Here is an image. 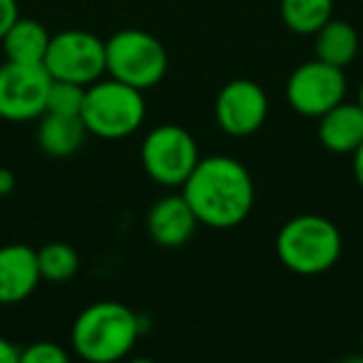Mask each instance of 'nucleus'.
Segmentation results:
<instances>
[{
    "label": "nucleus",
    "mask_w": 363,
    "mask_h": 363,
    "mask_svg": "<svg viewBox=\"0 0 363 363\" xmlns=\"http://www.w3.org/2000/svg\"><path fill=\"white\" fill-rule=\"evenodd\" d=\"M269 117V97L259 82L239 77L217 92L214 120L229 137H252Z\"/></svg>",
    "instance_id": "9d476101"
},
{
    "label": "nucleus",
    "mask_w": 363,
    "mask_h": 363,
    "mask_svg": "<svg viewBox=\"0 0 363 363\" xmlns=\"http://www.w3.org/2000/svg\"><path fill=\"white\" fill-rule=\"evenodd\" d=\"M277 259L296 277H318L331 272L343 252L338 227L323 214H298L277 234Z\"/></svg>",
    "instance_id": "7ed1b4c3"
},
{
    "label": "nucleus",
    "mask_w": 363,
    "mask_h": 363,
    "mask_svg": "<svg viewBox=\"0 0 363 363\" xmlns=\"http://www.w3.org/2000/svg\"><path fill=\"white\" fill-rule=\"evenodd\" d=\"M313 50H316L318 60L346 70L358 57L361 38H358V30L348 21L331 18L326 26H321L313 33Z\"/></svg>",
    "instance_id": "2eb2a0df"
},
{
    "label": "nucleus",
    "mask_w": 363,
    "mask_h": 363,
    "mask_svg": "<svg viewBox=\"0 0 363 363\" xmlns=\"http://www.w3.org/2000/svg\"><path fill=\"white\" fill-rule=\"evenodd\" d=\"M179 189L197 222L209 229H234L244 224L257 199L247 164L229 155L199 157Z\"/></svg>",
    "instance_id": "f257e3e1"
},
{
    "label": "nucleus",
    "mask_w": 363,
    "mask_h": 363,
    "mask_svg": "<svg viewBox=\"0 0 363 363\" xmlns=\"http://www.w3.org/2000/svg\"><path fill=\"white\" fill-rule=\"evenodd\" d=\"M87 130L80 115H57V112H43L38 125L35 140L45 155L50 157H70L82 147Z\"/></svg>",
    "instance_id": "4468645a"
},
{
    "label": "nucleus",
    "mask_w": 363,
    "mask_h": 363,
    "mask_svg": "<svg viewBox=\"0 0 363 363\" xmlns=\"http://www.w3.org/2000/svg\"><path fill=\"white\" fill-rule=\"evenodd\" d=\"M38 249L28 244L0 247V303L13 306L30 296L40 284Z\"/></svg>",
    "instance_id": "f8f14e48"
},
{
    "label": "nucleus",
    "mask_w": 363,
    "mask_h": 363,
    "mask_svg": "<svg viewBox=\"0 0 363 363\" xmlns=\"http://www.w3.org/2000/svg\"><path fill=\"white\" fill-rule=\"evenodd\" d=\"M18 361H21V351L8 338L0 336V363H18Z\"/></svg>",
    "instance_id": "4be33fe9"
},
{
    "label": "nucleus",
    "mask_w": 363,
    "mask_h": 363,
    "mask_svg": "<svg viewBox=\"0 0 363 363\" xmlns=\"http://www.w3.org/2000/svg\"><path fill=\"white\" fill-rule=\"evenodd\" d=\"M351 160H353V177H356V184L363 189V142L353 150Z\"/></svg>",
    "instance_id": "5701e85b"
},
{
    "label": "nucleus",
    "mask_w": 363,
    "mask_h": 363,
    "mask_svg": "<svg viewBox=\"0 0 363 363\" xmlns=\"http://www.w3.org/2000/svg\"><path fill=\"white\" fill-rule=\"evenodd\" d=\"M333 8L336 0H281L279 16L286 30L296 35H313L333 18Z\"/></svg>",
    "instance_id": "f3484780"
},
{
    "label": "nucleus",
    "mask_w": 363,
    "mask_h": 363,
    "mask_svg": "<svg viewBox=\"0 0 363 363\" xmlns=\"http://www.w3.org/2000/svg\"><path fill=\"white\" fill-rule=\"evenodd\" d=\"M356 102L363 107V80H361V85H358V100H356Z\"/></svg>",
    "instance_id": "393cba45"
},
{
    "label": "nucleus",
    "mask_w": 363,
    "mask_h": 363,
    "mask_svg": "<svg viewBox=\"0 0 363 363\" xmlns=\"http://www.w3.org/2000/svg\"><path fill=\"white\" fill-rule=\"evenodd\" d=\"M140 333L142 321L127 303L97 301L75 318L70 341L82 361L115 363L130 356Z\"/></svg>",
    "instance_id": "f03ea898"
},
{
    "label": "nucleus",
    "mask_w": 363,
    "mask_h": 363,
    "mask_svg": "<svg viewBox=\"0 0 363 363\" xmlns=\"http://www.w3.org/2000/svg\"><path fill=\"white\" fill-rule=\"evenodd\" d=\"M18 18H21V13H18V0H0V38L11 30V26Z\"/></svg>",
    "instance_id": "412c9836"
},
{
    "label": "nucleus",
    "mask_w": 363,
    "mask_h": 363,
    "mask_svg": "<svg viewBox=\"0 0 363 363\" xmlns=\"http://www.w3.org/2000/svg\"><path fill=\"white\" fill-rule=\"evenodd\" d=\"M346 72L318 57L294 67L286 80V102L291 105V110L313 120L346 100Z\"/></svg>",
    "instance_id": "6e6552de"
},
{
    "label": "nucleus",
    "mask_w": 363,
    "mask_h": 363,
    "mask_svg": "<svg viewBox=\"0 0 363 363\" xmlns=\"http://www.w3.org/2000/svg\"><path fill=\"white\" fill-rule=\"evenodd\" d=\"M6 60L13 62H40L45 60L50 33L43 23L30 21V18H18L11 26V30L0 38Z\"/></svg>",
    "instance_id": "dca6fc26"
},
{
    "label": "nucleus",
    "mask_w": 363,
    "mask_h": 363,
    "mask_svg": "<svg viewBox=\"0 0 363 363\" xmlns=\"http://www.w3.org/2000/svg\"><path fill=\"white\" fill-rule=\"evenodd\" d=\"M199 222L187 199L179 194H164L150 207L145 217V229L150 239L162 249H179L194 237Z\"/></svg>",
    "instance_id": "9b49d317"
},
{
    "label": "nucleus",
    "mask_w": 363,
    "mask_h": 363,
    "mask_svg": "<svg viewBox=\"0 0 363 363\" xmlns=\"http://www.w3.org/2000/svg\"><path fill=\"white\" fill-rule=\"evenodd\" d=\"M43 65L52 80H67L87 87L107 72L105 40L87 30H62L50 35Z\"/></svg>",
    "instance_id": "0eeeda50"
},
{
    "label": "nucleus",
    "mask_w": 363,
    "mask_h": 363,
    "mask_svg": "<svg viewBox=\"0 0 363 363\" xmlns=\"http://www.w3.org/2000/svg\"><path fill=\"white\" fill-rule=\"evenodd\" d=\"M13 187H16V174L6 167H0V197L3 194H11Z\"/></svg>",
    "instance_id": "b1692460"
},
{
    "label": "nucleus",
    "mask_w": 363,
    "mask_h": 363,
    "mask_svg": "<svg viewBox=\"0 0 363 363\" xmlns=\"http://www.w3.org/2000/svg\"><path fill=\"white\" fill-rule=\"evenodd\" d=\"M107 75L147 92L157 87L169 70L167 48L157 35L140 28H125L105 40Z\"/></svg>",
    "instance_id": "39448f33"
},
{
    "label": "nucleus",
    "mask_w": 363,
    "mask_h": 363,
    "mask_svg": "<svg viewBox=\"0 0 363 363\" xmlns=\"http://www.w3.org/2000/svg\"><path fill=\"white\" fill-rule=\"evenodd\" d=\"M361 348H363V328H361Z\"/></svg>",
    "instance_id": "a878e982"
},
{
    "label": "nucleus",
    "mask_w": 363,
    "mask_h": 363,
    "mask_svg": "<svg viewBox=\"0 0 363 363\" xmlns=\"http://www.w3.org/2000/svg\"><path fill=\"white\" fill-rule=\"evenodd\" d=\"M38 269H40V279L45 281H70L80 269V254L67 242H50L38 249Z\"/></svg>",
    "instance_id": "a211bd4d"
},
{
    "label": "nucleus",
    "mask_w": 363,
    "mask_h": 363,
    "mask_svg": "<svg viewBox=\"0 0 363 363\" xmlns=\"http://www.w3.org/2000/svg\"><path fill=\"white\" fill-rule=\"evenodd\" d=\"M145 92L137 87L125 85L115 77H100L85 87L80 120L87 135L100 140H125L145 125Z\"/></svg>",
    "instance_id": "20e7f679"
},
{
    "label": "nucleus",
    "mask_w": 363,
    "mask_h": 363,
    "mask_svg": "<svg viewBox=\"0 0 363 363\" xmlns=\"http://www.w3.org/2000/svg\"><path fill=\"white\" fill-rule=\"evenodd\" d=\"M52 77L40 62H13L0 65V117L11 122L38 120L45 112L48 90Z\"/></svg>",
    "instance_id": "1a4fd4ad"
},
{
    "label": "nucleus",
    "mask_w": 363,
    "mask_h": 363,
    "mask_svg": "<svg viewBox=\"0 0 363 363\" xmlns=\"http://www.w3.org/2000/svg\"><path fill=\"white\" fill-rule=\"evenodd\" d=\"M318 145L333 155H353L363 142V107L358 102H338L318 117Z\"/></svg>",
    "instance_id": "ddd939ff"
},
{
    "label": "nucleus",
    "mask_w": 363,
    "mask_h": 363,
    "mask_svg": "<svg viewBox=\"0 0 363 363\" xmlns=\"http://www.w3.org/2000/svg\"><path fill=\"white\" fill-rule=\"evenodd\" d=\"M23 363H67V351L52 341H38L30 343L21 351Z\"/></svg>",
    "instance_id": "aec40b11"
},
{
    "label": "nucleus",
    "mask_w": 363,
    "mask_h": 363,
    "mask_svg": "<svg viewBox=\"0 0 363 363\" xmlns=\"http://www.w3.org/2000/svg\"><path fill=\"white\" fill-rule=\"evenodd\" d=\"M82 100H85V85L67 80H52L48 90L45 112H57V115H80Z\"/></svg>",
    "instance_id": "6ab92c4d"
},
{
    "label": "nucleus",
    "mask_w": 363,
    "mask_h": 363,
    "mask_svg": "<svg viewBox=\"0 0 363 363\" xmlns=\"http://www.w3.org/2000/svg\"><path fill=\"white\" fill-rule=\"evenodd\" d=\"M140 162L145 174L164 189H177L192 174L199 162V147L192 132L182 125L164 122L147 132L140 147Z\"/></svg>",
    "instance_id": "423d86ee"
}]
</instances>
